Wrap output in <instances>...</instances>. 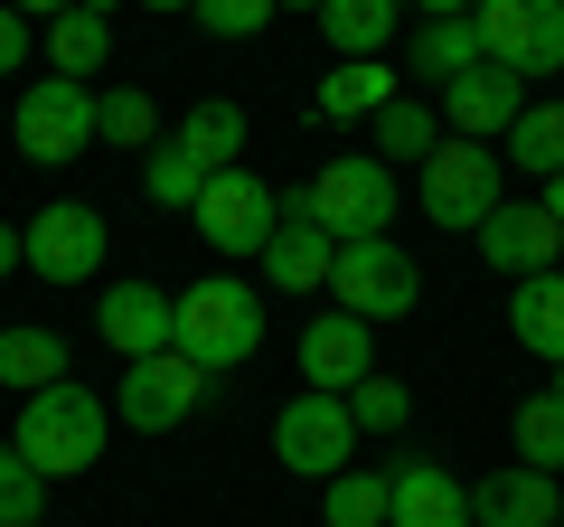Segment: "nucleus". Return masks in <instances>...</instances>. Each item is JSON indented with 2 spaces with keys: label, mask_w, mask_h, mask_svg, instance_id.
I'll list each match as a JSON object with an SVG mask.
<instances>
[{
  "label": "nucleus",
  "mask_w": 564,
  "mask_h": 527,
  "mask_svg": "<svg viewBox=\"0 0 564 527\" xmlns=\"http://www.w3.org/2000/svg\"><path fill=\"white\" fill-rule=\"evenodd\" d=\"M10 443H20L47 481H76V471H95L104 443H113V406H104L85 377H57V386H39L20 406V433H10Z\"/></svg>",
  "instance_id": "f257e3e1"
},
{
  "label": "nucleus",
  "mask_w": 564,
  "mask_h": 527,
  "mask_svg": "<svg viewBox=\"0 0 564 527\" xmlns=\"http://www.w3.org/2000/svg\"><path fill=\"white\" fill-rule=\"evenodd\" d=\"M180 348L207 367V377L245 367L263 348V292L236 283V273H198V283L180 292Z\"/></svg>",
  "instance_id": "f03ea898"
},
{
  "label": "nucleus",
  "mask_w": 564,
  "mask_h": 527,
  "mask_svg": "<svg viewBox=\"0 0 564 527\" xmlns=\"http://www.w3.org/2000/svg\"><path fill=\"white\" fill-rule=\"evenodd\" d=\"M414 198H423V217H433V226H462V236H480V217L508 198L499 151H489V142H462V132H443V142L414 161Z\"/></svg>",
  "instance_id": "7ed1b4c3"
},
{
  "label": "nucleus",
  "mask_w": 564,
  "mask_h": 527,
  "mask_svg": "<svg viewBox=\"0 0 564 527\" xmlns=\"http://www.w3.org/2000/svg\"><path fill=\"white\" fill-rule=\"evenodd\" d=\"M10 142H20V161L39 170H66L95 151V85L76 76H29L20 104H10Z\"/></svg>",
  "instance_id": "20e7f679"
},
{
  "label": "nucleus",
  "mask_w": 564,
  "mask_h": 527,
  "mask_svg": "<svg viewBox=\"0 0 564 527\" xmlns=\"http://www.w3.org/2000/svg\"><path fill=\"white\" fill-rule=\"evenodd\" d=\"M329 302L348 311V321H404V311L423 302V273H414V255H404L395 236H358V245H339V264H329Z\"/></svg>",
  "instance_id": "39448f33"
},
{
  "label": "nucleus",
  "mask_w": 564,
  "mask_h": 527,
  "mask_svg": "<svg viewBox=\"0 0 564 527\" xmlns=\"http://www.w3.org/2000/svg\"><path fill=\"white\" fill-rule=\"evenodd\" d=\"M302 189H311V217H321L339 245L386 236V226H395V170H386L377 151H339V161H321Z\"/></svg>",
  "instance_id": "423d86ee"
},
{
  "label": "nucleus",
  "mask_w": 564,
  "mask_h": 527,
  "mask_svg": "<svg viewBox=\"0 0 564 527\" xmlns=\"http://www.w3.org/2000/svg\"><path fill=\"white\" fill-rule=\"evenodd\" d=\"M207 367L188 358V348H151V358H132L122 367V386H113V415L132 433H180L188 415H198V396H207Z\"/></svg>",
  "instance_id": "0eeeda50"
},
{
  "label": "nucleus",
  "mask_w": 564,
  "mask_h": 527,
  "mask_svg": "<svg viewBox=\"0 0 564 527\" xmlns=\"http://www.w3.org/2000/svg\"><path fill=\"white\" fill-rule=\"evenodd\" d=\"M273 452H282V471H302V481H339V471L358 462V415H348V396L302 386V396L273 415Z\"/></svg>",
  "instance_id": "6e6552de"
},
{
  "label": "nucleus",
  "mask_w": 564,
  "mask_h": 527,
  "mask_svg": "<svg viewBox=\"0 0 564 527\" xmlns=\"http://www.w3.org/2000/svg\"><path fill=\"white\" fill-rule=\"evenodd\" d=\"M104 207H85V198H47L39 217L20 226V264L39 273V283H95L104 273Z\"/></svg>",
  "instance_id": "1a4fd4ad"
},
{
  "label": "nucleus",
  "mask_w": 564,
  "mask_h": 527,
  "mask_svg": "<svg viewBox=\"0 0 564 527\" xmlns=\"http://www.w3.org/2000/svg\"><path fill=\"white\" fill-rule=\"evenodd\" d=\"M489 66L508 76H564V0H470Z\"/></svg>",
  "instance_id": "9d476101"
},
{
  "label": "nucleus",
  "mask_w": 564,
  "mask_h": 527,
  "mask_svg": "<svg viewBox=\"0 0 564 527\" xmlns=\"http://www.w3.org/2000/svg\"><path fill=\"white\" fill-rule=\"evenodd\" d=\"M273 217H282V189L254 180V170H217V180L198 189V207H188V226H198L217 255H263L273 245Z\"/></svg>",
  "instance_id": "9b49d317"
},
{
  "label": "nucleus",
  "mask_w": 564,
  "mask_h": 527,
  "mask_svg": "<svg viewBox=\"0 0 564 527\" xmlns=\"http://www.w3.org/2000/svg\"><path fill=\"white\" fill-rule=\"evenodd\" d=\"M329 264H339V236L311 217V189H282L273 245H263V283L302 302V292H329Z\"/></svg>",
  "instance_id": "f8f14e48"
},
{
  "label": "nucleus",
  "mask_w": 564,
  "mask_h": 527,
  "mask_svg": "<svg viewBox=\"0 0 564 527\" xmlns=\"http://www.w3.org/2000/svg\"><path fill=\"white\" fill-rule=\"evenodd\" d=\"M95 340L113 348L122 367L132 358H151V348H180V292H161V283H104V302H95Z\"/></svg>",
  "instance_id": "ddd939ff"
},
{
  "label": "nucleus",
  "mask_w": 564,
  "mask_h": 527,
  "mask_svg": "<svg viewBox=\"0 0 564 527\" xmlns=\"http://www.w3.org/2000/svg\"><path fill=\"white\" fill-rule=\"evenodd\" d=\"M470 245H480V264H489V273H508V283L555 273V264H564V226L545 217L536 198H499V207L480 217V236H470Z\"/></svg>",
  "instance_id": "4468645a"
},
{
  "label": "nucleus",
  "mask_w": 564,
  "mask_h": 527,
  "mask_svg": "<svg viewBox=\"0 0 564 527\" xmlns=\"http://www.w3.org/2000/svg\"><path fill=\"white\" fill-rule=\"evenodd\" d=\"M443 132H462V142H508V122L527 114V76H508V66H480V76L443 85Z\"/></svg>",
  "instance_id": "2eb2a0df"
},
{
  "label": "nucleus",
  "mask_w": 564,
  "mask_h": 527,
  "mask_svg": "<svg viewBox=\"0 0 564 527\" xmlns=\"http://www.w3.org/2000/svg\"><path fill=\"white\" fill-rule=\"evenodd\" d=\"M564 518V481L527 462H499L489 481H470V527H555Z\"/></svg>",
  "instance_id": "dca6fc26"
},
{
  "label": "nucleus",
  "mask_w": 564,
  "mask_h": 527,
  "mask_svg": "<svg viewBox=\"0 0 564 527\" xmlns=\"http://www.w3.org/2000/svg\"><path fill=\"white\" fill-rule=\"evenodd\" d=\"M302 377L321 386V396H348L358 377H377V330L348 321V311H321V321L302 330Z\"/></svg>",
  "instance_id": "f3484780"
},
{
  "label": "nucleus",
  "mask_w": 564,
  "mask_h": 527,
  "mask_svg": "<svg viewBox=\"0 0 564 527\" xmlns=\"http://www.w3.org/2000/svg\"><path fill=\"white\" fill-rule=\"evenodd\" d=\"M386 527H470V481L443 462H395L386 471Z\"/></svg>",
  "instance_id": "a211bd4d"
},
{
  "label": "nucleus",
  "mask_w": 564,
  "mask_h": 527,
  "mask_svg": "<svg viewBox=\"0 0 564 527\" xmlns=\"http://www.w3.org/2000/svg\"><path fill=\"white\" fill-rule=\"evenodd\" d=\"M489 66V47H480V20H414V47H404V76L423 85V95H443V85H462V76H480Z\"/></svg>",
  "instance_id": "6ab92c4d"
},
{
  "label": "nucleus",
  "mask_w": 564,
  "mask_h": 527,
  "mask_svg": "<svg viewBox=\"0 0 564 527\" xmlns=\"http://www.w3.org/2000/svg\"><path fill=\"white\" fill-rule=\"evenodd\" d=\"M508 340H518L527 358L564 367V264H555V273H527V283H508Z\"/></svg>",
  "instance_id": "aec40b11"
},
{
  "label": "nucleus",
  "mask_w": 564,
  "mask_h": 527,
  "mask_svg": "<svg viewBox=\"0 0 564 527\" xmlns=\"http://www.w3.org/2000/svg\"><path fill=\"white\" fill-rule=\"evenodd\" d=\"M395 95H404V85H395V66H386V57H339L321 76V95H311V114H321V122H377Z\"/></svg>",
  "instance_id": "412c9836"
},
{
  "label": "nucleus",
  "mask_w": 564,
  "mask_h": 527,
  "mask_svg": "<svg viewBox=\"0 0 564 527\" xmlns=\"http://www.w3.org/2000/svg\"><path fill=\"white\" fill-rule=\"evenodd\" d=\"M311 20H321L329 57H386V39L404 29V0H321Z\"/></svg>",
  "instance_id": "4be33fe9"
},
{
  "label": "nucleus",
  "mask_w": 564,
  "mask_h": 527,
  "mask_svg": "<svg viewBox=\"0 0 564 527\" xmlns=\"http://www.w3.org/2000/svg\"><path fill=\"white\" fill-rule=\"evenodd\" d=\"M57 377H76V367H66V340L47 321H10L0 330V386L39 396V386H57Z\"/></svg>",
  "instance_id": "5701e85b"
},
{
  "label": "nucleus",
  "mask_w": 564,
  "mask_h": 527,
  "mask_svg": "<svg viewBox=\"0 0 564 527\" xmlns=\"http://www.w3.org/2000/svg\"><path fill=\"white\" fill-rule=\"evenodd\" d=\"M47 76H104V57H113V20H95V10H57V20H47Z\"/></svg>",
  "instance_id": "b1692460"
},
{
  "label": "nucleus",
  "mask_w": 564,
  "mask_h": 527,
  "mask_svg": "<svg viewBox=\"0 0 564 527\" xmlns=\"http://www.w3.org/2000/svg\"><path fill=\"white\" fill-rule=\"evenodd\" d=\"M180 151L217 180V170H236V151H245V104H226V95H207V104H188L180 114Z\"/></svg>",
  "instance_id": "393cba45"
},
{
  "label": "nucleus",
  "mask_w": 564,
  "mask_h": 527,
  "mask_svg": "<svg viewBox=\"0 0 564 527\" xmlns=\"http://www.w3.org/2000/svg\"><path fill=\"white\" fill-rule=\"evenodd\" d=\"M95 151H161V104L141 95V85L95 95Z\"/></svg>",
  "instance_id": "a878e982"
},
{
  "label": "nucleus",
  "mask_w": 564,
  "mask_h": 527,
  "mask_svg": "<svg viewBox=\"0 0 564 527\" xmlns=\"http://www.w3.org/2000/svg\"><path fill=\"white\" fill-rule=\"evenodd\" d=\"M508 452H518L527 471H545V481H564V406L555 396H527V406L508 415Z\"/></svg>",
  "instance_id": "bb28decb"
},
{
  "label": "nucleus",
  "mask_w": 564,
  "mask_h": 527,
  "mask_svg": "<svg viewBox=\"0 0 564 527\" xmlns=\"http://www.w3.org/2000/svg\"><path fill=\"white\" fill-rule=\"evenodd\" d=\"M367 132H377V161H386V170H395V161H423V151L443 142V132H433V104H423V95H395L377 122H367Z\"/></svg>",
  "instance_id": "cd10ccee"
},
{
  "label": "nucleus",
  "mask_w": 564,
  "mask_h": 527,
  "mask_svg": "<svg viewBox=\"0 0 564 527\" xmlns=\"http://www.w3.org/2000/svg\"><path fill=\"white\" fill-rule=\"evenodd\" d=\"M508 161L536 170V180H555L564 170V104H527V114L508 122Z\"/></svg>",
  "instance_id": "c85d7f7f"
},
{
  "label": "nucleus",
  "mask_w": 564,
  "mask_h": 527,
  "mask_svg": "<svg viewBox=\"0 0 564 527\" xmlns=\"http://www.w3.org/2000/svg\"><path fill=\"white\" fill-rule=\"evenodd\" d=\"M321 518H329V527H386V471H358V462H348L339 481H321Z\"/></svg>",
  "instance_id": "c756f323"
},
{
  "label": "nucleus",
  "mask_w": 564,
  "mask_h": 527,
  "mask_svg": "<svg viewBox=\"0 0 564 527\" xmlns=\"http://www.w3.org/2000/svg\"><path fill=\"white\" fill-rule=\"evenodd\" d=\"M47 518V471L20 443H0V527H39Z\"/></svg>",
  "instance_id": "7c9ffc66"
},
{
  "label": "nucleus",
  "mask_w": 564,
  "mask_h": 527,
  "mask_svg": "<svg viewBox=\"0 0 564 527\" xmlns=\"http://www.w3.org/2000/svg\"><path fill=\"white\" fill-rule=\"evenodd\" d=\"M348 415H358V433H404L414 424V396H404L395 377H358L348 386Z\"/></svg>",
  "instance_id": "2f4dec72"
},
{
  "label": "nucleus",
  "mask_w": 564,
  "mask_h": 527,
  "mask_svg": "<svg viewBox=\"0 0 564 527\" xmlns=\"http://www.w3.org/2000/svg\"><path fill=\"white\" fill-rule=\"evenodd\" d=\"M141 189H151V207H198V189H207V170L188 161L180 142H161V151H151V170H141Z\"/></svg>",
  "instance_id": "473e14b6"
},
{
  "label": "nucleus",
  "mask_w": 564,
  "mask_h": 527,
  "mask_svg": "<svg viewBox=\"0 0 564 527\" xmlns=\"http://www.w3.org/2000/svg\"><path fill=\"white\" fill-rule=\"evenodd\" d=\"M273 20H282L273 0H198V29H207V39H226V47L263 39V29H273Z\"/></svg>",
  "instance_id": "72a5a7b5"
},
{
  "label": "nucleus",
  "mask_w": 564,
  "mask_h": 527,
  "mask_svg": "<svg viewBox=\"0 0 564 527\" xmlns=\"http://www.w3.org/2000/svg\"><path fill=\"white\" fill-rule=\"evenodd\" d=\"M29 47H39V29H29L20 10L0 0V76H20V66H29Z\"/></svg>",
  "instance_id": "f704fd0d"
},
{
  "label": "nucleus",
  "mask_w": 564,
  "mask_h": 527,
  "mask_svg": "<svg viewBox=\"0 0 564 527\" xmlns=\"http://www.w3.org/2000/svg\"><path fill=\"white\" fill-rule=\"evenodd\" d=\"M10 273H20V226L0 217V283H10Z\"/></svg>",
  "instance_id": "c9c22d12"
},
{
  "label": "nucleus",
  "mask_w": 564,
  "mask_h": 527,
  "mask_svg": "<svg viewBox=\"0 0 564 527\" xmlns=\"http://www.w3.org/2000/svg\"><path fill=\"white\" fill-rule=\"evenodd\" d=\"M404 10H414V20H462L470 0H404Z\"/></svg>",
  "instance_id": "e433bc0d"
},
{
  "label": "nucleus",
  "mask_w": 564,
  "mask_h": 527,
  "mask_svg": "<svg viewBox=\"0 0 564 527\" xmlns=\"http://www.w3.org/2000/svg\"><path fill=\"white\" fill-rule=\"evenodd\" d=\"M20 20H57V10H76V0H10Z\"/></svg>",
  "instance_id": "4c0bfd02"
},
{
  "label": "nucleus",
  "mask_w": 564,
  "mask_h": 527,
  "mask_svg": "<svg viewBox=\"0 0 564 527\" xmlns=\"http://www.w3.org/2000/svg\"><path fill=\"white\" fill-rule=\"evenodd\" d=\"M536 207H545V217L564 226V170H555V180H545V198H536Z\"/></svg>",
  "instance_id": "58836bf2"
},
{
  "label": "nucleus",
  "mask_w": 564,
  "mask_h": 527,
  "mask_svg": "<svg viewBox=\"0 0 564 527\" xmlns=\"http://www.w3.org/2000/svg\"><path fill=\"white\" fill-rule=\"evenodd\" d=\"M132 10H198V0H132Z\"/></svg>",
  "instance_id": "ea45409f"
},
{
  "label": "nucleus",
  "mask_w": 564,
  "mask_h": 527,
  "mask_svg": "<svg viewBox=\"0 0 564 527\" xmlns=\"http://www.w3.org/2000/svg\"><path fill=\"white\" fill-rule=\"evenodd\" d=\"M76 10H95V20H113V10H122V0H76Z\"/></svg>",
  "instance_id": "a19ab883"
},
{
  "label": "nucleus",
  "mask_w": 564,
  "mask_h": 527,
  "mask_svg": "<svg viewBox=\"0 0 564 527\" xmlns=\"http://www.w3.org/2000/svg\"><path fill=\"white\" fill-rule=\"evenodd\" d=\"M273 10H321V0H273Z\"/></svg>",
  "instance_id": "79ce46f5"
},
{
  "label": "nucleus",
  "mask_w": 564,
  "mask_h": 527,
  "mask_svg": "<svg viewBox=\"0 0 564 527\" xmlns=\"http://www.w3.org/2000/svg\"><path fill=\"white\" fill-rule=\"evenodd\" d=\"M545 396H555V406H564V367H555V386H545Z\"/></svg>",
  "instance_id": "37998d69"
},
{
  "label": "nucleus",
  "mask_w": 564,
  "mask_h": 527,
  "mask_svg": "<svg viewBox=\"0 0 564 527\" xmlns=\"http://www.w3.org/2000/svg\"><path fill=\"white\" fill-rule=\"evenodd\" d=\"M555 527H564V518H555Z\"/></svg>",
  "instance_id": "c03bdc74"
}]
</instances>
